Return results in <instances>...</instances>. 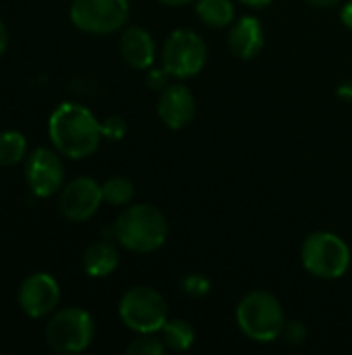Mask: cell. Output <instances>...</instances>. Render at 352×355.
Listing matches in <instances>:
<instances>
[{
	"label": "cell",
	"instance_id": "cell-8",
	"mask_svg": "<svg viewBox=\"0 0 352 355\" xmlns=\"http://www.w3.org/2000/svg\"><path fill=\"white\" fill-rule=\"evenodd\" d=\"M71 21L87 33H114L129 21V0H73Z\"/></svg>",
	"mask_w": 352,
	"mask_h": 355
},
{
	"label": "cell",
	"instance_id": "cell-1",
	"mask_svg": "<svg viewBox=\"0 0 352 355\" xmlns=\"http://www.w3.org/2000/svg\"><path fill=\"white\" fill-rule=\"evenodd\" d=\"M48 133L58 154L81 160L91 156L102 141V123L93 112L75 102H62L48 121Z\"/></svg>",
	"mask_w": 352,
	"mask_h": 355
},
{
	"label": "cell",
	"instance_id": "cell-22",
	"mask_svg": "<svg viewBox=\"0 0 352 355\" xmlns=\"http://www.w3.org/2000/svg\"><path fill=\"white\" fill-rule=\"evenodd\" d=\"M102 135L112 141H120L127 135V123L120 116H108L102 123Z\"/></svg>",
	"mask_w": 352,
	"mask_h": 355
},
{
	"label": "cell",
	"instance_id": "cell-12",
	"mask_svg": "<svg viewBox=\"0 0 352 355\" xmlns=\"http://www.w3.org/2000/svg\"><path fill=\"white\" fill-rule=\"evenodd\" d=\"M158 114L166 127L183 129L197 114L195 96L185 85H168L162 89V96L158 100Z\"/></svg>",
	"mask_w": 352,
	"mask_h": 355
},
{
	"label": "cell",
	"instance_id": "cell-9",
	"mask_svg": "<svg viewBox=\"0 0 352 355\" xmlns=\"http://www.w3.org/2000/svg\"><path fill=\"white\" fill-rule=\"evenodd\" d=\"M25 179L33 196L50 198L54 196L64 181V166L58 156V150L35 148L25 162Z\"/></svg>",
	"mask_w": 352,
	"mask_h": 355
},
{
	"label": "cell",
	"instance_id": "cell-14",
	"mask_svg": "<svg viewBox=\"0 0 352 355\" xmlns=\"http://www.w3.org/2000/svg\"><path fill=\"white\" fill-rule=\"evenodd\" d=\"M228 46L243 60L255 58L263 50V29H261V23L255 17H243L239 23H234V27L230 31Z\"/></svg>",
	"mask_w": 352,
	"mask_h": 355
},
{
	"label": "cell",
	"instance_id": "cell-25",
	"mask_svg": "<svg viewBox=\"0 0 352 355\" xmlns=\"http://www.w3.org/2000/svg\"><path fill=\"white\" fill-rule=\"evenodd\" d=\"M6 48H8V31H6L4 23L0 21V58L4 56Z\"/></svg>",
	"mask_w": 352,
	"mask_h": 355
},
{
	"label": "cell",
	"instance_id": "cell-5",
	"mask_svg": "<svg viewBox=\"0 0 352 355\" xmlns=\"http://www.w3.org/2000/svg\"><path fill=\"white\" fill-rule=\"evenodd\" d=\"M118 314L127 329L139 335H154L168 320V304L151 287H133L122 295Z\"/></svg>",
	"mask_w": 352,
	"mask_h": 355
},
{
	"label": "cell",
	"instance_id": "cell-17",
	"mask_svg": "<svg viewBox=\"0 0 352 355\" xmlns=\"http://www.w3.org/2000/svg\"><path fill=\"white\" fill-rule=\"evenodd\" d=\"M160 333L164 345L172 352H187L195 341V329L187 320H166Z\"/></svg>",
	"mask_w": 352,
	"mask_h": 355
},
{
	"label": "cell",
	"instance_id": "cell-28",
	"mask_svg": "<svg viewBox=\"0 0 352 355\" xmlns=\"http://www.w3.org/2000/svg\"><path fill=\"white\" fill-rule=\"evenodd\" d=\"M243 4H247V6H253V8H263V6H268L272 0H241Z\"/></svg>",
	"mask_w": 352,
	"mask_h": 355
},
{
	"label": "cell",
	"instance_id": "cell-11",
	"mask_svg": "<svg viewBox=\"0 0 352 355\" xmlns=\"http://www.w3.org/2000/svg\"><path fill=\"white\" fill-rule=\"evenodd\" d=\"M58 302L60 287L48 272H33L19 287V306L29 318H44L52 314Z\"/></svg>",
	"mask_w": 352,
	"mask_h": 355
},
{
	"label": "cell",
	"instance_id": "cell-18",
	"mask_svg": "<svg viewBox=\"0 0 352 355\" xmlns=\"http://www.w3.org/2000/svg\"><path fill=\"white\" fill-rule=\"evenodd\" d=\"M27 154V139L19 131L0 133V166H15Z\"/></svg>",
	"mask_w": 352,
	"mask_h": 355
},
{
	"label": "cell",
	"instance_id": "cell-15",
	"mask_svg": "<svg viewBox=\"0 0 352 355\" xmlns=\"http://www.w3.org/2000/svg\"><path fill=\"white\" fill-rule=\"evenodd\" d=\"M116 266H118V250L108 239L93 241L83 254V268L93 279L112 275L116 270Z\"/></svg>",
	"mask_w": 352,
	"mask_h": 355
},
{
	"label": "cell",
	"instance_id": "cell-23",
	"mask_svg": "<svg viewBox=\"0 0 352 355\" xmlns=\"http://www.w3.org/2000/svg\"><path fill=\"white\" fill-rule=\"evenodd\" d=\"M282 335H284L286 343H290V345H301V343H305V339H307V329H305L303 322L293 320V322H286V324H284Z\"/></svg>",
	"mask_w": 352,
	"mask_h": 355
},
{
	"label": "cell",
	"instance_id": "cell-16",
	"mask_svg": "<svg viewBox=\"0 0 352 355\" xmlns=\"http://www.w3.org/2000/svg\"><path fill=\"white\" fill-rule=\"evenodd\" d=\"M195 10L210 27H226L234 19L232 0H197Z\"/></svg>",
	"mask_w": 352,
	"mask_h": 355
},
{
	"label": "cell",
	"instance_id": "cell-27",
	"mask_svg": "<svg viewBox=\"0 0 352 355\" xmlns=\"http://www.w3.org/2000/svg\"><path fill=\"white\" fill-rule=\"evenodd\" d=\"M309 4H313V6H319V8H328V6H336V4H340L342 0H307Z\"/></svg>",
	"mask_w": 352,
	"mask_h": 355
},
{
	"label": "cell",
	"instance_id": "cell-2",
	"mask_svg": "<svg viewBox=\"0 0 352 355\" xmlns=\"http://www.w3.org/2000/svg\"><path fill=\"white\" fill-rule=\"evenodd\" d=\"M114 239L135 254H149L164 245L168 237L166 216L149 204H135L120 212L114 223Z\"/></svg>",
	"mask_w": 352,
	"mask_h": 355
},
{
	"label": "cell",
	"instance_id": "cell-4",
	"mask_svg": "<svg viewBox=\"0 0 352 355\" xmlns=\"http://www.w3.org/2000/svg\"><path fill=\"white\" fill-rule=\"evenodd\" d=\"M301 258L305 268L317 279H340L351 266V250L334 233L319 231L305 239Z\"/></svg>",
	"mask_w": 352,
	"mask_h": 355
},
{
	"label": "cell",
	"instance_id": "cell-29",
	"mask_svg": "<svg viewBox=\"0 0 352 355\" xmlns=\"http://www.w3.org/2000/svg\"><path fill=\"white\" fill-rule=\"evenodd\" d=\"M162 4H168V6H180V4H189L193 0H160Z\"/></svg>",
	"mask_w": 352,
	"mask_h": 355
},
{
	"label": "cell",
	"instance_id": "cell-10",
	"mask_svg": "<svg viewBox=\"0 0 352 355\" xmlns=\"http://www.w3.org/2000/svg\"><path fill=\"white\" fill-rule=\"evenodd\" d=\"M102 202V185H98V181L89 177H79L62 189L58 208L66 220L85 223L100 210Z\"/></svg>",
	"mask_w": 352,
	"mask_h": 355
},
{
	"label": "cell",
	"instance_id": "cell-19",
	"mask_svg": "<svg viewBox=\"0 0 352 355\" xmlns=\"http://www.w3.org/2000/svg\"><path fill=\"white\" fill-rule=\"evenodd\" d=\"M135 196V185L127 177H112L102 185V198L110 206H127Z\"/></svg>",
	"mask_w": 352,
	"mask_h": 355
},
{
	"label": "cell",
	"instance_id": "cell-6",
	"mask_svg": "<svg viewBox=\"0 0 352 355\" xmlns=\"http://www.w3.org/2000/svg\"><path fill=\"white\" fill-rule=\"evenodd\" d=\"M95 327L93 318L81 308L56 312L46 327V343L56 354H81L89 347Z\"/></svg>",
	"mask_w": 352,
	"mask_h": 355
},
{
	"label": "cell",
	"instance_id": "cell-20",
	"mask_svg": "<svg viewBox=\"0 0 352 355\" xmlns=\"http://www.w3.org/2000/svg\"><path fill=\"white\" fill-rule=\"evenodd\" d=\"M166 349L162 337L156 339L151 335H143L141 339H135L129 347H127V354L129 355H162Z\"/></svg>",
	"mask_w": 352,
	"mask_h": 355
},
{
	"label": "cell",
	"instance_id": "cell-3",
	"mask_svg": "<svg viewBox=\"0 0 352 355\" xmlns=\"http://www.w3.org/2000/svg\"><path fill=\"white\" fill-rule=\"evenodd\" d=\"M237 322L241 331L257 341V343H272L282 337L284 331V310L280 302L268 291H251L247 293L239 308H237Z\"/></svg>",
	"mask_w": 352,
	"mask_h": 355
},
{
	"label": "cell",
	"instance_id": "cell-26",
	"mask_svg": "<svg viewBox=\"0 0 352 355\" xmlns=\"http://www.w3.org/2000/svg\"><path fill=\"white\" fill-rule=\"evenodd\" d=\"M340 17H342V23H344V25H346V27L352 31V0L344 4V8H342Z\"/></svg>",
	"mask_w": 352,
	"mask_h": 355
},
{
	"label": "cell",
	"instance_id": "cell-24",
	"mask_svg": "<svg viewBox=\"0 0 352 355\" xmlns=\"http://www.w3.org/2000/svg\"><path fill=\"white\" fill-rule=\"evenodd\" d=\"M168 77H170V73L162 67V69H151L147 73L145 81L151 89H164V87H168Z\"/></svg>",
	"mask_w": 352,
	"mask_h": 355
},
{
	"label": "cell",
	"instance_id": "cell-7",
	"mask_svg": "<svg viewBox=\"0 0 352 355\" xmlns=\"http://www.w3.org/2000/svg\"><path fill=\"white\" fill-rule=\"evenodd\" d=\"M207 60L205 42L191 29H176L162 48V67L178 79L197 75Z\"/></svg>",
	"mask_w": 352,
	"mask_h": 355
},
{
	"label": "cell",
	"instance_id": "cell-21",
	"mask_svg": "<svg viewBox=\"0 0 352 355\" xmlns=\"http://www.w3.org/2000/svg\"><path fill=\"white\" fill-rule=\"evenodd\" d=\"M180 287L191 297H205L212 289V283L207 281V277H203L199 272H191L180 281Z\"/></svg>",
	"mask_w": 352,
	"mask_h": 355
},
{
	"label": "cell",
	"instance_id": "cell-13",
	"mask_svg": "<svg viewBox=\"0 0 352 355\" xmlns=\"http://www.w3.org/2000/svg\"><path fill=\"white\" fill-rule=\"evenodd\" d=\"M120 54L133 69H149L156 58L154 37L143 27H127L120 35Z\"/></svg>",
	"mask_w": 352,
	"mask_h": 355
}]
</instances>
